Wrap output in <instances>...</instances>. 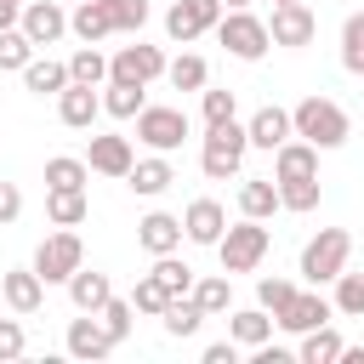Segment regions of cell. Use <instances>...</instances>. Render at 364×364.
<instances>
[{
  "mask_svg": "<svg viewBox=\"0 0 364 364\" xmlns=\"http://www.w3.org/2000/svg\"><path fill=\"white\" fill-rule=\"evenodd\" d=\"M290 131H296L301 142H313V148H341V142H347V114H341L330 97H301V102L290 108Z\"/></svg>",
  "mask_w": 364,
  "mask_h": 364,
  "instance_id": "1",
  "label": "cell"
},
{
  "mask_svg": "<svg viewBox=\"0 0 364 364\" xmlns=\"http://www.w3.org/2000/svg\"><path fill=\"white\" fill-rule=\"evenodd\" d=\"M267 228L256 222V216H245V222H233V228H222V239H216V256H222V273L233 279V273H250L262 256H267Z\"/></svg>",
  "mask_w": 364,
  "mask_h": 364,
  "instance_id": "2",
  "label": "cell"
},
{
  "mask_svg": "<svg viewBox=\"0 0 364 364\" xmlns=\"http://www.w3.org/2000/svg\"><path fill=\"white\" fill-rule=\"evenodd\" d=\"M245 148H250L245 125H233V119L210 125V131H205V148H199V165H205V176H210V182H228V176L245 165Z\"/></svg>",
  "mask_w": 364,
  "mask_h": 364,
  "instance_id": "3",
  "label": "cell"
},
{
  "mask_svg": "<svg viewBox=\"0 0 364 364\" xmlns=\"http://www.w3.org/2000/svg\"><path fill=\"white\" fill-rule=\"evenodd\" d=\"M347 256H353L347 228H318V233L307 239V250H301V279H307V284H330V279L347 267Z\"/></svg>",
  "mask_w": 364,
  "mask_h": 364,
  "instance_id": "4",
  "label": "cell"
},
{
  "mask_svg": "<svg viewBox=\"0 0 364 364\" xmlns=\"http://www.w3.org/2000/svg\"><path fill=\"white\" fill-rule=\"evenodd\" d=\"M85 262V245H80V233L74 228H63V233H46L40 239V250H34V273L46 279V284H68V273Z\"/></svg>",
  "mask_w": 364,
  "mask_h": 364,
  "instance_id": "5",
  "label": "cell"
},
{
  "mask_svg": "<svg viewBox=\"0 0 364 364\" xmlns=\"http://www.w3.org/2000/svg\"><path fill=\"white\" fill-rule=\"evenodd\" d=\"M216 40H222L239 63H256V57L273 46V40H267V23H262V17H250L245 6H239V11H228V17H216Z\"/></svg>",
  "mask_w": 364,
  "mask_h": 364,
  "instance_id": "6",
  "label": "cell"
},
{
  "mask_svg": "<svg viewBox=\"0 0 364 364\" xmlns=\"http://www.w3.org/2000/svg\"><path fill=\"white\" fill-rule=\"evenodd\" d=\"M136 136L154 148V154H171V148H182V136H188V114L182 108H165V102H142V114H136Z\"/></svg>",
  "mask_w": 364,
  "mask_h": 364,
  "instance_id": "7",
  "label": "cell"
},
{
  "mask_svg": "<svg viewBox=\"0 0 364 364\" xmlns=\"http://www.w3.org/2000/svg\"><path fill=\"white\" fill-rule=\"evenodd\" d=\"M165 74V51L159 46H119L114 57H108V80H131V85H148V80H159Z\"/></svg>",
  "mask_w": 364,
  "mask_h": 364,
  "instance_id": "8",
  "label": "cell"
},
{
  "mask_svg": "<svg viewBox=\"0 0 364 364\" xmlns=\"http://www.w3.org/2000/svg\"><path fill=\"white\" fill-rule=\"evenodd\" d=\"M216 17H222V0H176L171 11H165V34L171 40H199L205 28H216Z\"/></svg>",
  "mask_w": 364,
  "mask_h": 364,
  "instance_id": "9",
  "label": "cell"
},
{
  "mask_svg": "<svg viewBox=\"0 0 364 364\" xmlns=\"http://www.w3.org/2000/svg\"><path fill=\"white\" fill-rule=\"evenodd\" d=\"M313 34H318V17H313L301 0L273 6V23H267V40H273V46H307Z\"/></svg>",
  "mask_w": 364,
  "mask_h": 364,
  "instance_id": "10",
  "label": "cell"
},
{
  "mask_svg": "<svg viewBox=\"0 0 364 364\" xmlns=\"http://www.w3.org/2000/svg\"><path fill=\"white\" fill-rule=\"evenodd\" d=\"M17 28L28 34V46H51V40H63L68 11H63L57 0H28V6H23V17H17Z\"/></svg>",
  "mask_w": 364,
  "mask_h": 364,
  "instance_id": "11",
  "label": "cell"
},
{
  "mask_svg": "<svg viewBox=\"0 0 364 364\" xmlns=\"http://www.w3.org/2000/svg\"><path fill=\"white\" fill-rule=\"evenodd\" d=\"M0 301H6L11 313H40V301H46V279H40L34 267H11V273L0 279Z\"/></svg>",
  "mask_w": 364,
  "mask_h": 364,
  "instance_id": "12",
  "label": "cell"
},
{
  "mask_svg": "<svg viewBox=\"0 0 364 364\" xmlns=\"http://www.w3.org/2000/svg\"><path fill=\"white\" fill-rule=\"evenodd\" d=\"M330 313H336V301H324L318 290H296V296H290V307H284L273 324H284V330H296V336H301V330L330 324Z\"/></svg>",
  "mask_w": 364,
  "mask_h": 364,
  "instance_id": "13",
  "label": "cell"
},
{
  "mask_svg": "<svg viewBox=\"0 0 364 364\" xmlns=\"http://www.w3.org/2000/svg\"><path fill=\"white\" fill-rule=\"evenodd\" d=\"M57 114H63V125H74V131H91V119L102 114V97H97V85H63L57 91Z\"/></svg>",
  "mask_w": 364,
  "mask_h": 364,
  "instance_id": "14",
  "label": "cell"
},
{
  "mask_svg": "<svg viewBox=\"0 0 364 364\" xmlns=\"http://www.w3.org/2000/svg\"><path fill=\"white\" fill-rule=\"evenodd\" d=\"M131 165H136V154H131V142H125V136H91V148H85V171L125 176Z\"/></svg>",
  "mask_w": 364,
  "mask_h": 364,
  "instance_id": "15",
  "label": "cell"
},
{
  "mask_svg": "<svg viewBox=\"0 0 364 364\" xmlns=\"http://www.w3.org/2000/svg\"><path fill=\"white\" fill-rule=\"evenodd\" d=\"M318 176V148L313 142H279L273 148V182H301Z\"/></svg>",
  "mask_w": 364,
  "mask_h": 364,
  "instance_id": "16",
  "label": "cell"
},
{
  "mask_svg": "<svg viewBox=\"0 0 364 364\" xmlns=\"http://www.w3.org/2000/svg\"><path fill=\"white\" fill-rule=\"evenodd\" d=\"M222 228H228V210H222L216 199H193V205H188V216H182V233H188L193 245H216V239H222Z\"/></svg>",
  "mask_w": 364,
  "mask_h": 364,
  "instance_id": "17",
  "label": "cell"
},
{
  "mask_svg": "<svg viewBox=\"0 0 364 364\" xmlns=\"http://www.w3.org/2000/svg\"><path fill=\"white\" fill-rule=\"evenodd\" d=\"M136 245H142L148 256H165V250H176V245H182V222H176V216H165V210H148V216L136 222Z\"/></svg>",
  "mask_w": 364,
  "mask_h": 364,
  "instance_id": "18",
  "label": "cell"
},
{
  "mask_svg": "<svg viewBox=\"0 0 364 364\" xmlns=\"http://www.w3.org/2000/svg\"><path fill=\"white\" fill-rule=\"evenodd\" d=\"M245 136H250L256 148H267V154H273V148H279V142H290L296 131H290V114L267 102V108H256V114H250V125H245Z\"/></svg>",
  "mask_w": 364,
  "mask_h": 364,
  "instance_id": "19",
  "label": "cell"
},
{
  "mask_svg": "<svg viewBox=\"0 0 364 364\" xmlns=\"http://www.w3.org/2000/svg\"><path fill=\"white\" fill-rule=\"evenodd\" d=\"M68 296H74V307H80V313H97V307L114 296V284H108V273H97V267H85V262H80V267L68 273Z\"/></svg>",
  "mask_w": 364,
  "mask_h": 364,
  "instance_id": "20",
  "label": "cell"
},
{
  "mask_svg": "<svg viewBox=\"0 0 364 364\" xmlns=\"http://www.w3.org/2000/svg\"><path fill=\"white\" fill-rule=\"evenodd\" d=\"M68 353H74V358H108V353H114V336L102 330V318H97V313L68 324Z\"/></svg>",
  "mask_w": 364,
  "mask_h": 364,
  "instance_id": "21",
  "label": "cell"
},
{
  "mask_svg": "<svg viewBox=\"0 0 364 364\" xmlns=\"http://www.w3.org/2000/svg\"><path fill=\"white\" fill-rule=\"evenodd\" d=\"M68 28L85 40V46H97V40H108L114 34V17H108V0H80L74 6V17H68Z\"/></svg>",
  "mask_w": 364,
  "mask_h": 364,
  "instance_id": "22",
  "label": "cell"
},
{
  "mask_svg": "<svg viewBox=\"0 0 364 364\" xmlns=\"http://www.w3.org/2000/svg\"><path fill=\"white\" fill-rule=\"evenodd\" d=\"M125 182H131V193H142V199H154V193H165L171 182H176V171L154 154V159H136L131 171H125Z\"/></svg>",
  "mask_w": 364,
  "mask_h": 364,
  "instance_id": "23",
  "label": "cell"
},
{
  "mask_svg": "<svg viewBox=\"0 0 364 364\" xmlns=\"http://www.w3.org/2000/svg\"><path fill=\"white\" fill-rule=\"evenodd\" d=\"M46 216H51L57 228H80V222L91 216L85 188H51V193H46Z\"/></svg>",
  "mask_w": 364,
  "mask_h": 364,
  "instance_id": "24",
  "label": "cell"
},
{
  "mask_svg": "<svg viewBox=\"0 0 364 364\" xmlns=\"http://www.w3.org/2000/svg\"><path fill=\"white\" fill-rule=\"evenodd\" d=\"M23 85H28L34 97H57V91L68 85V63H51V57L40 63V57H28V63H23Z\"/></svg>",
  "mask_w": 364,
  "mask_h": 364,
  "instance_id": "25",
  "label": "cell"
},
{
  "mask_svg": "<svg viewBox=\"0 0 364 364\" xmlns=\"http://www.w3.org/2000/svg\"><path fill=\"white\" fill-rule=\"evenodd\" d=\"M228 336H233L239 347H262V341L273 336V318H267V307H239V313L228 318Z\"/></svg>",
  "mask_w": 364,
  "mask_h": 364,
  "instance_id": "26",
  "label": "cell"
},
{
  "mask_svg": "<svg viewBox=\"0 0 364 364\" xmlns=\"http://www.w3.org/2000/svg\"><path fill=\"white\" fill-rule=\"evenodd\" d=\"M239 210L256 216V222L273 216V210H279V182H273V176H250V182L239 188Z\"/></svg>",
  "mask_w": 364,
  "mask_h": 364,
  "instance_id": "27",
  "label": "cell"
},
{
  "mask_svg": "<svg viewBox=\"0 0 364 364\" xmlns=\"http://www.w3.org/2000/svg\"><path fill=\"white\" fill-rule=\"evenodd\" d=\"M102 114H114V119H136V114H142V85H131V80H108V91H102Z\"/></svg>",
  "mask_w": 364,
  "mask_h": 364,
  "instance_id": "28",
  "label": "cell"
},
{
  "mask_svg": "<svg viewBox=\"0 0 364 364\" xmlns=\"http://www.w3.org/2000/svg\"><path fill=\"white\" fill-rule=\"evenodd\" d=\"M154 279H159V290H165V296H188V290H193V267H188V262H176V250L154 256Z\"/></svg>",
  "mask_w": 364,
  "mask_h": 364,
  "instance_id": "29",
  "label": "cell"
},
{
  "mask_svg": "<svg viewBox=\"0 0 364 364\" xmlns=\"http://www.w3.org/2000/svg\"><path fill=\"white\" fill-rule=\"evenodd\" d=\"M159 318H165V330H171V336H193V330L205 324V307H199L193 296H171Z\"/></svg>",
  "mask_w": 364,
  "mask_h": 364,
  "instance_id": "30",
  "label": "cell"
},
{
  "mask_svg": "<svg viewBox=\"0 0 364 364\" xmlns=\"http://www.w3.org/2000/svg\"><path fill=\"white\" fill-rule=\"evenodd\" d=\"M336 358H341V336L330 324L301 330V364H336Z\"/></svg>",
  "mask_w": 364,
  "mask_h": 364,
  "instance_id": "31",
  "label": "cell"
},
{
  "mask_svg": "<svg viewBox=\"0 0 364 364\" xmlns=\"http://www.w3.org/2000/svg\"><path fill=\"white\" fill-rule=\"evenodd\" d=\"M68 80H74V85H102V80H108V57H102L97 46H80V51L68 57Z\"/></svg>",
  "mask_w": 364,
  "mask_h": 364,
  "instance_id": "32",
  "label": "cell"
},
{
  "mask_svg": "<svg viewBox=\"0 0 364 364\" xmlns=\"http://www.w3.org/2000/svg\"><path fill=\"white\" fill-rule=\"evenodd\" d=\"M199 307H205V318H216V313H228V301H233V290H228V273H210V279H193V290H188Z\"/></svg>",
  "mask_w": 364,
  "mask_h": 364,
  "instance_id": "33",
  "label": "cell"
},
{
  "mask_svg": "<svg viewBox=\"0 0 364 364\" xmlns=\"http://www.w3.org/2000/svg\"><path fill=\"white\" fill-rule=\"evenodd\" d=\"M341 68L347 74H364V11H353L341 23Z\"/></svg>",
  "mask_w": 364,
  "mask_h": 364,
  "instance_id": "34",
  "label": "cell"
},
{
  "mask_svg": "<svg viewBox=\"0 0 364 364\" xmlns=\"http://www.w3.org/2000/svg\"><path fill=\"white\" fill-rule=\"evenodd\" d=\"M336 313L347 318H364V273H336Z\"/></svg>",
  "mask_w": 364,
  "mask_h": 364,
  "instance_id": "35",
  "label": "cell"
},
{
  "mask_svg": "<svg viewBox=\"0 0 364 364\" xmlns=\"http://www.w3.org/2000/svg\"><path fill=\"white\" fill-rule=\"evenodd\" d=\"M165 74H171L176 91H205V57H193V51H182L176 63H165Z\"/></svg>",
  "mask_w": 364,
  "mask_h": 364,
  "instance_id": "36",
  "label": "cell"
},
{
  "mask_svg": "<svg viewBox=\"0 0 364 364\" xmlns=\"http://www.w3.org/2000/svg\"><path fill=\"white\" fill-rule=\"evenodd\" d=\"M46 188H85V159H68V154L46 159Z\"/></svg>",
  "mask_w": 364,
  "mask_h": 364,
  "instance_id": "37",
  "label": "cell"
},
{
  "mask_svg": "<svg viewBox=\"0 0 364 364\" xmlns=\"http://www.w3.org/2000/svg\"><path fill=\"white\" fill-rule=\"evenodd\" d=\"M313 205H318V176L279 182V210H313Z\"/></svg>",
  "mask_w": 364,
  "mask_h": 364,
  "instance_id": "38",
  "label": "cell"
},
{
  "mask_svg": "<svg viewBox=\"0 0 364 364\" xmlns=\"http://www.w3.org/2000/svg\"><path fill=\"white\" fill-rule=\"evenodd\" d=\"M131 313H136V307H131V301H119V296H108V301L97 307V318H102V330L114 336V347L131 336Z\"/></svg>",
  "mask_w": 364,
  "mask_h": 364,
  "instance_id": "39",
  "label": "cell"
},
{
  "mask_svg": "<svg viewBox=\"0 0 364 364\" xmlns=\"http://www.w3.org/2000/svg\"><path fill=\"white\" fill-rule=\"evenodd\" d=\"M34 57V46H28V34L11 23V28H0V68H17L23 74V63Z\"/></svg>",
  "mask_w": 364,
  "mask_h": 364,
  "instance_id": "40",
  "label": "cell"
},
{
  "mask_svg": "<svg viewBox=\"0 0 364 364\" xmlns=\"http://www.w3.org/2000/svg\"><path fill=\"white\" fill-rule=\"evenodd\" d=\"M108 17H114V34H136L148 23V0H108Z\"/></svg>",
  "mask_w": 364,
  "mask_h": 364,
  "instance_id": "41",
  "label": "cell"
},
{
  "mask_svg": "<svg viewBox=\"0 0 364 364\" xmlns=\"http://www.w3.org/2000/svg\"><path fill=\"white\" fill-rule=\"evenodd\" d=\"M290 296H296V284H290V279H262V284H256V301H262L273 318L290 307Z\"/></svg>",
  "mask_w": 364,
  "mask_h": 364,
  "instance_id": "42",
  "label": "cell"
},
{
  "mask_svg": "<svg viewBox=\"0 0 364 364\" xmlns=\"http://www.w3.org/2000/svg\"><path fill=\"white\" fill-rule=\"evenodd\" d=\"M165 301H171V296L159 290V279H154V273H148V279H136V290H131V307H136V313H154V318H159V313H165Z\"/></svg>",
  "mask_w": 364,
  "mask_h": 364,
  "instance_id": "43",
  "label": "cell"
},
{
  "mask_svg": "<svg viewBox=\"0 0 364 364\" xmlns=\"http://www.w3.org/2000/svg\"><path fill=\"white\" fill-rule=\"evenodd\" d=\"M233 108H239V97H233V91H205V125L233 119Z\"/></svg>",
  "mask_w": 364,
  "mask_h": 364,
  "instance_id": "44",
  "label": "cell"
},
{
  "mask_svg": "<svg viewBox=\"0 0 364 364\" xmlns=\"http://www.w3.org/2000/svg\"><path fill=\"white\" fill-rule=\"evenodd\" d=\"M23 347H28L23 341V324L17 318H0V358H23Z\"/></svg>",
  "mask_w": 364,
  "mask_h": 364,
  "instance_id": "45",
  "label": "cell"
},
{
  "mask_svg": "<svg viewBox=\"0 0 364 364\" xmlns=\"http://www.w3.org/2000/svg\"><path fill=\"white\" fill-rule=\"evenodd\" d=\"M17 216H23V193H17V182H0V228Z\"/></svg>",
  "mask_w": 364,
  "mask_h": 364,
  "instance_id": "46",
  "label": "cell"
},
{
  "mask_svg": "<svg viewBox=\"0 0 364 364\" xmlns=\"http://www.w3.org/2000/svg\"><path fill=\"white\" fill-rule=\"evenodd\" d=\"M205 364H239V341L228 336V341H210L205 347Z\"/></svg>",
  "mask_w": 364,
  "mask_h": 364,
  "instance_id": "47",
  "label": "cell"
},
{
  "mask_svg": "<svg viewBox=\"0 0 364 364\" xmlns=\"http://www.w3.org/2000/svg\"><path fill=\"white\" fill-rule=\"evenodd\" d=\"M23 17V0H0V28H11Z\"/></svg>",
  "mask_w": 364,
  "mask_h": 364,
  "instance_id": "48",
  "label": "cell"
},
{
  "mask_svg": "<svg viewBox=\"0 0 364 364\" xmlns=\"http://www.w3.org/2000/svg\"><path fill=\"white\" fill-rule=\"evenodd\" d=\"M341 364H364V347H347L341 341Z\"/></svg>",
  "mask_w": 364,
  "mask_h": 364,
  "instance_id": "49",
  "label": "cell"
},
{
  "mask_svg": "<svg viewBox=\"0 0 364 364\" xmlns=\"http://www.w3.org/2000/svg\"><path fill=\"white\" fill-rule=\"evenodd\" d=\"M222 6H228V11H239V6H250V0H222Z\"/></svg>",
  "mask_w": 364,
  "mask_h": 364,
  "instance_id": "50",
  "label": "cell"
},
{
  "mask_svg": "<svg viewBox=\"0 0 364 364\" xmlns=\"http://www.w3.org/2000/svg\"><path fill=\"white\" fill-rule=\"evenodd\" d=\"M273 6H284V0H273Z\"/></svg>",
  "mask_w": 364,
  "mask_h": 364,
  "instance_id": "51",
  "label": "cell"
},
{
  "mask_svg": "<svg viewBox=\"0 0 364 364\" xmlns=\"http://www.w3.org/2000/svg\"><path fill=\"white\" fill-rule=\"evenodd\" d=\"M0 307H6V301H0Z\"/></svg>",
  "mask_w": 364,
  "mask_h": 364,
  "instance_id": "52",
  "label": "cell"
}]
</instances>
